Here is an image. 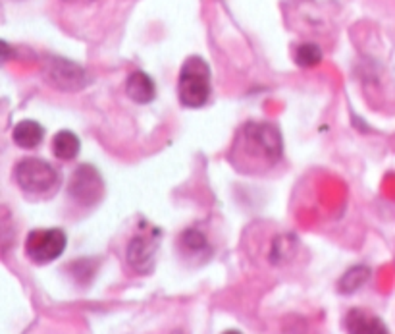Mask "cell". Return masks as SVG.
<instances>
[{"mask_svg": "<svg viewBox=\"0 0 395 334\" xmlns=\"http://www.w3.org/2000/svg\"><path fill=\"white\" fill-rule=\"evenodd\" d=\"M322 62V49L314 43H303L295 51V64L299 68H314Z\"/></svg>", "mask_w": 395, "mask_h": 334, "instance_id": "cell-13", "label": "cell"}, {"mask_svg": "<svg viewBox=\"0 0 395 334\" xmlns=\"http://www.w3.org/2000/svg\"><path fill=\"white\" fill-rule=\"evenodd\" d=\"M283 141L280 129L270 122H247L231 145L230 160L245 174H261L280 162Z\"/></svg>", "mask_w": 395, "mask_h": 334, "instance_id": "cell-1", "label": "cell"}, {"mask_svg": "<svg viewBox=\"0 0 395 334\" xmlns=\"http://www.w3.org/2000/svg\"><path fill=\"white\" fill-rule=\"evenodd\" d=\"M126 95L137 105H149L150 101L157 97V85H155L149 74L137 70L127 77Z\"/></svg>", "mask_w": 395, "mask_h": 334, "instance_id": "cell-9", "label": "cell"}, {"mask_svg": "<svg viewBox=\"0 0 395 334\" xmlns=\"http://www.w3.org/2000/svg\"><path fill=\"white\" fill-rule=\"evenodd\" d=\"M79 147H82L79 137L70 129H60L53 137V153L60 160H74L79 155Z\"/></svg>", "mask_w": 395, "mask_h": 334, "instance_id": "cell-12", "label": "cell"}, {"mask_svg": "<svg viewBox=\"0 0 395 334\" xmlns=\"http://www.w3.org/2000/svg\"><path fill=\"white\" fill-rule=\"evenodd\" d=\"M66 4H77V6H87V4H93L95 0H62Z\"/></svg>", "mask_w": 395, "mask_h": 334, "instance_id": "cell-17", "label": "cell"}, {"mask_svg": "<svg viewBox=\"0 0 395 334\" xmlns=\"http://www.w3.org/2000/svg\"><path fill=\"white\" fill-rule=\"evenodd\" d=\"M43 137H45V129L35 120H22L20 124H15L12 131L14 143L22 149H35L41 145Z\"/></svg>", "mask_w": 395, "mask_h": 334, "instance_id": "cell-10", "label": "cell"}, {"mask_svg": "<svg viewBox=\"0 0 395 334\" xmlns=\"http://www.w3.org/2000/svg\"><path fill=\"white\" fill-rule=\"evenodd\" d=\"M158 240L153 236H135L127 243L126 259L135 273L150 274L157 265Z\"/></svg>", "mask_w": 395, "mask_h": 334, "instance_id": "cell-7", "label": "cell"}, {"mask_svg": "<svg viewBox=\"0 0 395 334\" xmlns=\"http://www.w3.org/2000/svg\"><path fill=\"white\" fill-rule=\"evenodd\" d=\"M295 250V238L293 236H282L278 238L274 245H272V253H270V259L272 263H282L287 257H291V253Z\"/></svg>", "mask_w": 395, "mask_h": 334, "instance_id": "cell-15", "label": "cell"}, {"mask_svg": "<svg viewBox=\"0 0 395 334\" xmlns=\"http://www.w3.org/2000/svg\"><path fill=\"white\" fill-rule=\"evenodd\" d=\"M67 193L77 205L93 207L105 195V182L98 174V170L91 165H82L74 170Z\"/></svg>", "mask_w": 395, "mask_h": 334, "instance_id": "cell-6", "label": "cell"}, {"mask_svg": "<svg viewBox=\"0 0 395 334\" xmlns=\"http://www.w3.org/2000/svg\"><path fill=\"white\" fill-rule=\"evenodd\" d=\"M66 232L60 228L33 230L25 240V255L37 265H48L66 251Z\"/></svg>", "mask_w": 395, "mask_h": 334, "instance_id": "cell-4", "label": "cell"}, {"mask_svg": "<svg viewBox=\"0 0 395 334\" xmlns=\"http://www.w3.org/2000/svg\"><path fill=\"white\" fill-rule=\"evenodd\" d=\"M179 103L187 108H201L210 99V68L201 56H189L178 79Z\"/></svg>", "mask_w": 395, "mask_h": 334, "instance_id": "cell-2", "label": "cell"}, {"mask_svg": "<svg viewBox=\"0 0 395 334\" xmlns=\"http://www.w3.org/2000/svg\"><path fill=\"white\" fill-rule=\"evenodd\" d=\"M370 266L366 265H355L347 269L345 273L342 274V278L337 282V292L343 294V296H351L355 294L357 290H361L365 286L366 282L370 281Z\"/></svg>", "mask_w": 395, "mask_h": 334, "instance_id": "cell-11", "label": "cell"}, {"mask_svg": "<svg viewBox=\"0 0 395 334\" xmlns=\"http://www.w3.org/2000/svg\"><path fill=\"white\" fill-rule=\"evenodd\" d=\"M179 243H181V248L189 251V253H201V251L209 250L207 236L202 234L201 230H195V228L186 230V232L181 234V238H179Z\"/></svg>", "mask_w": 395, "mask_h": 334, "instance_id": "cell-14", "label": "cell"}, {"mask_svg": "<svg viewBox=\"0 0 395 334\" xmlns=\"http://www.w3.org/2000/svg\"><path fill=\"white\" fill-rule=\"evenodd\" d=\"M70 271L74 274V278L82 284H87V282L95 276V265L91 259H79V261H74L70 265Z\"/></svg>", "mask_w": 395, "mask_h": 334, "instance_id": "cell-16", "label": "cell"}, {"mask_svg": "<svg viewBox=\"0 0 395 334\" xmlns=\"http://www.w3.org/2000/svg\"><path fill=\"white\" fill-rule=\"evenodd\" d=\"M222 334H243L241 330H235V328H230V330H224Z\"/></svg>", "mask_w": 395, "mask_h": 334, "instance_id": "cell-18", "label": "cell"}, {"mask_svg": "<svg viewBox=\"0 0 395 334\" xmlns=\"http://www.w3.org/2000/svg\"><path fill=\"white\" fill-rule=\"evenodd\" d=\"M45 77L48 84L60 91H82L89 84V76L77 62L67 60L62 56H46Z\"/></svg>", "mask_w": 395, "mask_h": 334, "instance_id": "cell-5", "label": "cell"}, {"mask_svg": "<svg viewBox=\"0 0 395 334\" xmlns=\"http://www.w3.org/2000/svg\"><path fill=\"white\" fill-rule=\"evenodd\" d=\"M345 328L349 334H389L386 323L365 309H351L345 317Z\"/></svg>", "mask_w": 395, "mask_h": 334, "instance_id": "cell-8", "label": "cell"}, {"mask_svg": "<svg viewBox=\"0 0 395 334\" xmlns=\"http://www.w3.org/2000/svg\"><path fill=\"white\" fill-rule=\"evenodd\" d=\"M15 182L27 193L41 195L54 190V186L58 184V172L56 168L43 159H23L18 162L14 170Z\"/></svg>", "mask_w": 395, "mask_h": 334, "instance_id": "cell-3", "label": "cell"}]
</instances>
